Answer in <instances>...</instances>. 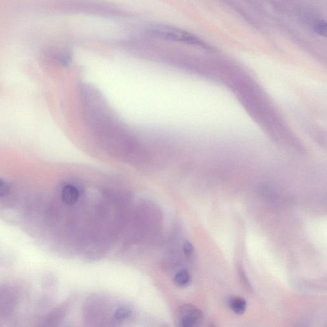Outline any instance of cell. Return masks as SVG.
<instances>
[{
	"label": "cell",
	"instance_id": "cell-1",
	"mask_svg": "<svg viewBox=\"0 0 327 327\" xmlns=\"http://www.w3.org/2000/svg\"><path fill=\"white\" fill-rule=\"evenodd\" d=\"M148 32L152 36L159 37L164 40L196 45L204 49H210L206 43L195 35L173 26L156 24L150 26L148 28Z\"/></svg>",
	"mask_w": 327,
	"mask_h": 327
},
{
	"label": "cell",
	"instance_id": "cell-2",
	"mask_svg": "<svg viewBox=\"0 0 327 327\" xmlns=\"http://www.w3.org/2000/svg\"><path fill=\"white\" fill-rule=\"evenodd\" d=\"M202 312L195 307L185 305L181 307L180 325L183 327H193L197 326L202 320Z\"/></svg>",
	"mask_w": 327,
	"mask_h": 327
},
{
	"label": "cell",
	"instance_id": "cell-3",
	"mask_svg": "<svg viewBox=\"0 0 327 327\" xmlns=\"http://www.w3.org/2000/svg\"><path fill=\"white\" fill-rule=\"evenodd\" d=\"M62 200L67 204H73L77 202L79 198V193L76 187L73 185H66L63 189L62 193Z\"/></svg>",
	"mask_w": 327,
	"mask_h": 327
},
{
	"label": "cell",
	"instance_id": "cell-4",
	"mask_svg": "<svg viewBox=\"0 0 327 327\" xmlns=\"http://www.w3.org/2000/svg\"><path fill=\"white\" fill-rule=\"evenodd\" d=\"M247 302L243 298L235 297L230 301L231 309L237 315H243L247 309Z\"/></svg>",
	"mask_w": 327,
	"mask_h": 327
},
{
	"label": "cell",
	"instance_id": "cell-5",
	"mask_svg": "<svg viewBox=\"0 0 327 327\" xmlns=\"http://www.w3.org/2000/svg\"><path fill=\"white\" fill-rule=\"evenodd\" d=\"M174 281L178 286H187L191 282L190 274L186 270H180L174 277Z\"/></svg>",
	"mask_w": 327,
	"mask_h": 327
},
{
	"label": "cell",
	"instance_id": "cell-6",
	"mask_svg": "<svg viewBox=\"0 0 327 327\" xmlns=\"http://www.w3.org/2000/svg\"><path fill=\"white\" fill-rule=\"evenodd\" d=\"M314 32L318 36L326 37L327 36V24L326 21L324 20L317 21L314 26Z\"/></svg>",
	"mask_w": 327,
	"mask_h": 327
},
{
	"label": "cell",
	"instance_id": "cell-7",
	"mask_svg": "<svg viewBox=\"0 0 327 327\" xmlns=\"http://www.w3.org/2000/svg\"><path fill=\"white\" fill-rule=\"evenodd\" d=\"M130 315H131L130 309L127 308V307H123L117 309L115 312L114 317L118 321H122V320L127 319V318L130 317Z\"/></svg>",
	"mask_w": 327,
	"mask_h": 327
},
{
	"label": "cell",
	"instance_id": "cell-8",
	"mask_svg": "<svg viewBox=\"0 0 327 327\" xmlns=\"http://www.w3.org/2000/svg\"><path fill=\"white\" fill-rule=\"evenodd\" d=\"M183 249H184L185 256L187 257L191 256L193 253V246L190 242L188 241H185L184 242V244H183Z\"/></svg>",
	"mask_w": 327,
	"mask_h": 327
},
{
	"label": "cell",
	"instance_id": "cell-9",
	"mask_svg": "<svg viewBox=\"0 0 327 327\" xmlns=\"http://www.w3.org/2000/svg\"><path fill=\"white\" fill-rule=\"evenodd\" d=\"M9 193V187L3 180H0V197L5 196Z\"/></svg>",
	"mask_w": 327,
	"mask_h": 327
}]
</instances>
